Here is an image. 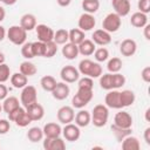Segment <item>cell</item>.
Wrapping results in <instances>:
<instances>
[{
    "instance_id": "15",
    "label": "cell",
    "mask_w": 150,
    "mask_h": 150,
    "mask_svg": "<svg viewBox=\"0 0 150 150\" xmlns=\"http://www.w3.org/2000/svg\"><path fill=\"white\" fill-rule=\"evenodd\" d=\"M111 6L115 13L118 14L121 18L127 16L131 11L130 0H111Z\"/></svg>"
},
{
    "instance_id": "7",
    "label": "cell",
    "mask_w": 150,
    "mask_h": 150,
    "mask_svg": "<svg viewBox=\"0 0 150 150\" xmlns=\"http://www.w3.org/2000/svg\"><path fill=\"white\" fill-rule=\"evenodd\" d=\"M35 102H38L36 88L34 86H30V84L25 86L21 90V94H20V103L22 104L23 108H26V107H28Z\"/></svg>"
},
{
    "instance_id": "46",
    "label": "cell",
    "mask_w": 150,
    "mask_h": 150,
    "mask_svg": "<svg viewBox=\"0 0 150 150\" xmlns=\"http://www.w3.org/2000/svg\"><path fill=\"white\" fill-rule=\"evenodd\" d=\"M111 129H112V131H114V134L118 141H122L127 135H130V132H131V129H121L118 127H115L114 124L111 125Z\"/></svg>"
},
{
    "instance_id": "53",
    "label": "cell",
    "mask_w": 150,
    "mask_h": 150,
    "mask_svg": "<svg viewBox=\"0 0 150 150\" xmlns=\"http://www.w3.org/2000/svg\"><path fill=\"white\" fill-rule=\"evenodd\" d=\"M56 2H57V5L61 6V7H67V6L70 5L71 0H56Z\"/></svg>"
},
{
    "instance_id": "38",
    "label": "cell",
    "mask_w": 150,
    "mask_h": 150,
    "mask_svg": "<svg viewBox=\"0 0 150 150\" xmlns=\"http://www.w3.org/2000/svg\"><path fill=\"white\" fill-rule=\"evenodd\" d=\"M125 76L121 73H111V83L112 89H120L125 84Z\"/></svg>"
},
{
    "instance_id": "37",
    "label": "cell",
    "mask_w": 150,
    "mask_h": 150,
    "mask_svg": "<svg viewBox=\"0 0 150 150\" xmlns=\"http://www.w3.org/2000/svg\"><path fill=\"white\" fill-rule=\"evenodd\" d=\"M122 66H123V62L120 57H111L107 62V69L109 73H120V70L122 69Z\"/></svg>"
},
{
    "instance_id": "22",
    "label": "cell",
    "mask_w": 150,
    "mask_h": 150,
    "mask_svg": "<svg viewBox=\"0 0 150 150\" xmlns=\"http://www.w3.org/2000/svg\"><path fill=\"white\" fill-rule=\"evenodd\" d=\"M74 121H75V124L80 128H84L87 125L90 124V121H91V115L88 110H83L80 109L76 114H75V117H74Z\"/></svg>"
},
{
    "instance_id": "4",
    "label": "cell",
    "mask_w": 150,
    "mask_h": 150,
    "mask_svg": "<svg viewBox=\"0 0 150 150\" xmlns=\"http://www.w3.org/2000/svg\"><path fill=\"white\" fill-rule=\"evenodd\" d=\"M8 115V120L11 122H14L18 127H21V128H25L27 125H29L32 123V120L29 118V116L27 115L26 112V109L23 107H19L14 110H12L11 112L7 114Z\"/></svg>"
},
{
    "instance_id": "55",
    "label": "cell",
    "mask_w": 150,
    "mask_h": 150,
    "mask_svg": "<svg viewBox=\"0 0 150 150\" xmlns=\"http://www.w3.org/2000/svg\"><path fill=\"white\" fill-rule=\"evenodd\" d=\"M5 16H6V11H5L4 7L0 6V22L5 20Z\"/></svg>"
},
{
    "instance_id": "33",
    "label": "cell",
    "mask_w": 150,
    "mask_h": 150,
    "mask_svg": "<svg viewBox=\"0 0 150 150\" xmlns=\"http://www.w3.org/2000/svg\"><path fill=\"white\" fill-rule=\"evenodd\" d=\"M81 6L84 13L95 14L100 9V1L98 0H82Z\"/></svg>"
},
{
    "instance_id": "23",
    "label": "cell",
    "mask_w": 150,
    "mask_h": 150,
    "mask_svg": "<svg viewBox=\"0 0 150 150\" xmlns=\"http://www.w3.org/2000/svg\"><path fill=\"white\" fill-rule=\"evenodd\" d=\"M36 18L34 14L32 13H26L21 16L20 19V26L26 30V32H30L33 29H35L36 27Z\"/></svg>"
},
{
    "instance_id": "1",
    "label": "cell",
    "mask_w": 150,
    "mask_h": 150,
    "mask_svg": "<svg viewBox=\"0 0 150 150\" xmlns=\"http://www.w3.org/2000/svg\"><path fill=\"white\" fill-rule=\"evenodd\" d=\"M79 73L91 79H97L102 75V67L98 62H94L89 59H83L79 62Z\"/></svg>"
},
{
    "instance_id": "40",
    "label": "cell",
    "mask_w": 150,
    "mask_h": 150,
    "mask_svg": "<svg viewBox=\"0 0 150 150\" xmlns=\"http://www.w3.org/2000/svg\"><path fill=\"white\" fill-rule=\"evenodd\" d=\"M94 57L96 60V62H104L109 59V50L105 47H100L97 49H95L94 52Z\"/></svg>"
},
{
    "instance_id": "21",
    "label": "cell",
    "mask_w": 150,
    "mask_h": 150,
    "mask_svg": "<svg viewBox=\"0 0 150 150\" xmlns=\"http://www.w3.org/2000/svg\"><path fill=\"white\" fill-rule=\"evenodd\" d=\"M43 131V136L45 137H49V138H54V137H59L62 134V128L59 123L55 122H49L47 124H45V127L42 128Z\"/></svg>"
},
{
    "instance_id": "34",
    "label": "cell",
    "mask_w": 150,
    "mask_h": 150,
    "mask_svg": "<svg viewBox=\"0 0 150 150\" xmlns=\"http://www.w3.org/2000/svg\"><path fill=\"white\" fill-rule=\"evenodd\" d=\"M68 33H69V42H71L74 45H79L86 39L84 32L81 30L80 28H73V29L68 30Z\"/></svg>"
},
{
    "instance_id": "28",
    "label": "cell",
    "mask_w": 150,
    "mask_h": 150,
    "mask_svg": "<svg viewBox=\"0 0 150 150\" xmlns=\"http://www.w3.org/2000/svg\"><path fill=\"white\" fill-rule=\"evenodd\" d=\"M120 97H121V104H122V108H125V107H130L135 103V100H136V96H135V93L130 89H124L122 91H120Z\"/></svg>"
},
{
    "instance_id": "45",
    "label": "cell",
    "mask_w": 150,
    "mask_h": 150,
    "mask_svg": "<svg viewBox=\"0 0 150 150\" xmlns=\"http://www.w3.org/2000/svg\"><path fill=\"white\" fill-rule=\"evenodd\" d=\"M33 49H34V54L35 56H45V49H46V43L41 42V41H35L33 42Z\"/></svg>"
},
{
    "instance_id": "16",
    "label": "cell",
    "mask_w": 150,
    "mask_h": 150,
    "mask_svg": "<svg viewBox=\"0 0 150 150\" xmlns=\"http://www.w3.org/2000/svg\"><path fill=\"white\" fill-rule=\"evenodd\" d=\"M91 40L95 45H98L101 47H104L111 42V34L108 33L104 29H96L93 33Z\"/></svg>"
},
{
    "instance_id": "42",
    "label": "cell",
    "mask_w": 150,
    "mask_h": 150,
    "mask_svg": "<svg viewBox=\"0 0 150 150\" xmlns=\"http://www.w3.org/2000/svg\"><path fill=\"white\" fill-rule=\"evenodd\" d=\"M46 43V49H45V56L43 57H53L56 53H57V45L54 41H49V42H45Z\"/></svg>"
},
{
    "instance_id": "20",
    "label": "cell",
    "mask_w": 150,
    "mask_h": 150,
    "mask_svg": "<svg viewBox=\"0 0 150 150\" xmlns=\"http://www.w3.org/2000/svg\"><path fill=\"white\" fill-rule=\"evenodd\" d=\"M42 145H43V149H46V150H63V149H66V143L60 136L54 137V138L45 137Z\"/></svg>"
},
{
    "instance_id": "31",
    "label": "cell",
    "mask_w": 150,
    "mask_h": 150,
    "mask_svg": "<svg viewBox=\"0 0 150 150\" xmlns=\"http://www.w3.org/2000/svg\"><path fill=\"white\" fill-rule=\"evenodd\" d=\"M20 73L21 74H23V75H26L27 77H30V76H34L35 74H36V71H38V69H36V67H35V64L33 63V62H30L29 60H26V61H23V62H21L20 63Z\"/></svg>"
},
{
    "instance_id": "35",
    "label": "cell",
    "mask_w": 150,
    "mask_h": 150,
    "mask_svg": "<svg viewBox=\"0 0 150 150\" xmlns=\"http://www.w3.org/2000/svg\"><path fill=\"white\" fill-rule=\"evenodd\" d=\"M53 41L56 45H64V43L69 42V33H68V30L64 29V28H60L56 32H54Z\"/></svg>"
},
{
    "instance_id": "30",
    "label": "cell",
    "mask_w": 150,
    "mask_h": 150,
    "mask_svg": "<svg viewBox=\"0 0 150 150\" xmlns=\"http://www.w3.org/2000/svg\"><path fill=\"white\" fill-rule=\"evenodd\" d=\"M19 107H20V102H19V98L15 96H7L2 102V110L6 114L11 112L12 110H14Z\"/></svg>"
},
{
    "instance_id": "25",
    "label": "cell",
    "mask_w": 150,
    "mask_h": 150,
    "mask_svg": "<svg viewBox=\"0 0 150 150\" xmlns=\"http://www.w3.org/2000/svg\"><path fill=\"white\" fill-rule=\"evenodd\" d=\"M62 55L67 60H75L79 55V48L77 45H74L71 42H67L62 47Z\"/></svg>"
},
{
    "instance_id": "39",
    "label": "cell",
    "mask_w": 150,
    "mask_h": 150,
    "mask_svg": "<svg viewBox=\"0 0 150 150\" xmlns=\"http://www.w3.org/2000/svg\"><path fill=\"white\" fill-rule=\"evenodd\" d=\"M21 55L26 60H30V59L35 57L34 49H33V42H25L21 46Z\"/></svg>"
},
{
    "instance_id": "59",
    "label": "cell",
    "mask_w": 150,
    "mask_h": 150,
    "mask_svg": "<svg viewBox=\"0 0 150 150\" xmlns=\"http://www.w3.org/2000/svg\"><path fill=\"white\" fill-rule=\"evenodd\" d=\"M2 111V103H0V112Z\"/></svg>"
},
{
    "instance_id": "24",
    "label": "cell",
    "mask_w": 150,
    "mask_h": 150,
    "mask_svg": "<svg viewBox=\"0 0 150 150\" xmlns=\"http://www.w3.org/2000/svg\"><path fill=\"white\" fill-rule=\"evenodd\" d=\"M77 48H79V54H81L83 56L93 55L96 49L95 43L93 42V40H89V39H84L81 43L77 45Z\"/></svg>"
},
{
    "instance_id": "51",
    "label": "cell",
    "mask_w": 150,
    "mask_h": 150,
    "mask_svg": "<svg viewBox=\"0 0 150 150\" xmlns=\"http://www.w3.org/2000/svg\"><path fill=\"white\" fill-rule=\"evenodd\" d=\"M143 35L145 38V40H150V25L146 23L144 27H143Z\"/></svg>"
},
{
    "instance_id": "8",
    "label": "cell",
    "mask_w": 150,
    "mask_h": 150,
    "mask_svg": "<svg viewBox=\"0 0 150 150\" xmlns=\"http://www.w3.org/2000/svg\"><path fill=\"white\" fill-rule=\"evenodd\" d=\"M114 125L121 129H131L132 127V116L124 110L118 111L114 117Z\"/></svg>"
},
{
    "instance_id": "17",
    "label": "cell",
    "mask_w": 150,
    "mask_h": 150,
    "mask_svg": "<svg viewBox=\"0 0 150 150\" xmlns=\"http://www.w3.org/2000/svg\"><path fill=\"white\" fill-rule=\"evenodd\" d=\"M25 109H26L27 115H28L29 118L32 120V122L40 121V120H42L43 116H45V109H43V107H42L40 103H38V102H35V103H33V104L26 107Z\"/></svg>"
},
{
    "instance_id": "32",
    "label": "cell",
    "mask_w": 150,
    "mask_h": 150,
    "mask_svg": "<svg viewBox=\"0 0 150 150\" xmlns=\"http://www.w3.org/2000/svg\"><path fill=\"white\" fill-rule=\"evenodd\" d=\"M43 131L41 128L39 127H32L30 129H28L27 131V138L32 142V143H38L40 141H42L43 138Z\"/></svg>"
},
{
    "instance_id": "11",
    "label": "cell",
    "mask_w": 150,
    "mask_h": 150,
    "mask_svg": "<svg viewBox=\"0 0 150 150\" xmlns=\"http://www.w3.org/2000/svg\"><path fill=\"white\" fill-rule=\"evenodd\" d=\"M62 135H63V137H64L66 141L76 142L80 138V136H81L80 127H77L73 122L71 123H68V124H64V127L62 128Z\"/></svg>"
},
{
    "instance_id": "9",
    "label": "cell",
    "mask_w": 150,
    "mask_h": 150,
    "mask_svg": "<svg viewBox=\"0 0 150 150\" xmlns=\"http://www.w3.org/2000/svg\"><path fill=\"white\" fill-rule=\"evenodd\" d=\"M60 77L66 83H75L80 79V73L74 66H64L60 70Z\"/></svg>"
},
{
    "instance_id": "41",
    "label": "cell",
    "mask_w": 150,
    "mask_h": 150,
    "mask_svg": "<svg viewBox=\"0 0 150 150\" xmlns=\"http://www.w3.org/2000/svg\"><path fill=\"white\" fill-rule=\"evenodd\" d=\"M100 87L104 90H111L112 89V83H111V73L102 74L100 77Z\"/></svg>"
},
{
    "instance_id": "2",
    "label": "cell",
    "mask_w": 150,
    "mask_h": 150,
    "mask_svg": "<svg viewBox=\"0 0 150 150\" xmlns=\"http://www.w3.org/2000/svg\"><path fill=\"white\" fill-rule=\"evenodd\" d=\"M91 121L96 128H102L107 124L108 118H109V108L105 104H97L93 108L91 111Z\"/></svg>"
},
{
    "instance_id": "26",
    "label": "cell",
    "mask_w": 150,
    "mask_h": 150,
    "mask_svg": "<svg viewBox=\"0 0 150 150\" xmlns=\"http://www.w3.org/2000/svg\"><path fill=\"white\" fill-rule=\"evenodd\" d=\"M130 23L135 28H143L148 23V15L142 12H135L130 18Z\"/></svg>"
},
{
    "instance_id": "12",
    "label": "cell",
    "mask_w": 150,
    "mask_h": 150,
    "mask_svg": "<svg viewBox=\"0 0 150 150\" xmlns=\"http://www.w3.org/2000/svg\"><path fill=\"white\" fill-rule=\"evenodd\" d=\"M35 32H36L38 40L41 42H49V41H53L54 39V30L45 23L36 25Z\"/></svg>"
},
{
    "instance_id": "47",
    "label": "cell",
    "mask_w": 150,
    "mask_h": 150,
    "mask_svg": "<svg viewBox=\"0 0 150 150\" xmlns=\"http://www.w3.org/2000/svg\"><path fill=\"white\" fill-rule=\"evenodd\" d=\"M137 7H138L139 12L148 14L150 12V0H138Z\"/></svg>"
},
{
    "instance_id": "19",
    "label": "cell",
    "mask_w": 150,
    "mask_h": 150,
    "mask_svg": "<svg viewBox=\"0 0 150 150\" xmlns=\"http://www.w3.org/2000/svg\"><path fill=\"white\" fill-rule=\"evenodd\" d=\"M136 50H137V43L132 39H125L120 45V53L123 56L130 57L136 53Z\"/></svg>"
},
{
    "instance_id": "29",
    "label": "cell",
    "mask_w": 150,
    "mask_h": 150,
    "mask_svg": "<svg viewBox=\"0 0 150 150\" xmlns=\"http://www.w3.org/2000/svg\"><path fill=\"white\" fill-rule=\"evenodd\" d=\"M9 80H11L12 86H13L14 88H16V89H22V88H23L25 86H27V83H28V77H27L26 75L21 74L20 71L12 74L11 77H9Z\"/></svg>"
},
{
    "instance_id": "36",
    "label": "cell",
    "mask_w": 150,
    "mask_h": 150,
    "mask_svg": "<svg viewBox=\"0 0 150 150\" xmlns=\"http://www.w3.org/2000/svg\"><path fill=\"white\" fill-rule=\"evenodd\" d=\"M56 83L57 82H56L55 77L52 76V75H46V76L41 77V80H40V84H41V87L45 91H50L52 93V90L55 88Z\"/></svg>"
},
{
    "instance_id": "6",
    "label": "cell",
    "mask_w": 150,
    "mask_h": 150,
    "mask_svg": "<svg viewBox=\"0 0 150 150\" xmlns=\"http://www.w3.org/2000/svg\"><path fill=\"white\" fill-rule=\"evenodd\" d=\"M121 23H122V18L116 14L115 12L109 13L105 15V18L102 21V29L107 30L108 33H115L121 28Z\"/></svg>"
},
{
    "instance_id": "3",
    "label": "cell",
    "mask_w": 150,
    "mask_h": 150,
    "mask_svg": "<svg viewBox=\"0 0 150 150\" xmlns=\"http://www.w3.org/2000/svg\"><path fill=\"white\" fill-rule=\"evenodd\" d=\"M93 96H94L93 89L77 88L76 94L71 98V107L75 109H82L93 100Z\"/></svg>"
},
{
    "instance_id": "57",
    "label": "cell",
    "mask_w": 150,
    "mask_h": 150,
    "mask_svg": "<svg viewBox=\"0 0 150 150\" xmlns=\"http://www.w3.org/2000/svg\"><path fill=\"white\" fill-rule=\"evenodd\" d=\"M150 108H148L146 110H145V121L146 122H150Z\"/></svg>"
},
{
    "instance_id": "50",
    "label": "cell",
    "mask_w": 150,
    "mask_h": 150,
    "mask_svg": "<svg viewBox=\"0 0 150 150\" xmlns=\"http://www.w3.org/2000/svg\"><path fill=\"white\" fill-rule=\"evenodd\" d=\"M8 95V88L4 84V83H0V101H4Z\"/></svg>"
},
{
    "instance_id": "27",
    "label": "cell",
    "mask_w": 150,
    "mask_h": 150,
    "mask_svg": "<svg viewBox=\"0 0 150 150\" xmlns=\"http://www.w3.org/2000/svg\"><path fill=\"white\" fill-rule=\"evenodd\" d=\"M121 142H122L123 150H138L141 148L138 138L135 136H131V135H127Z\"/></svg>"
},
{
    "instance_id": "56",
    "label": "cell",
    "mask_w": 150,
    "mask_h": 150,
    "mask_svg": "<svg viewBox=\"0 0 150 150\" xmlns=\"http://www.w3.org/2000/svg\"><path fill=\"white\" fill-rule=\"evenodd\" d=\"M16 1H18V0H2V2H4L5 5H7V6H12V5H14Z\"/></svg>"
},
{
    "instance_id": "43",
    "label": "cell",
    "mask_w": 150,
    "mask_h": 150,
    "mask_svg": "<svg viewBox=\"0 0 150 150\" xmlns=\"http://www.w3.org/2000/svg\"><path fill=\"white\" fill-rule=\"evenodd\" d=\"M11 75L12 74H11L9 66L6 63H1L0 64V83H5L6 81H8Z\"/></svg>"
},
{
    "instance_id": "44",
    "label": "cell",
    "mask_w": 150,
    "mask_h": 150,
    "mask_svg": "<svg viewBox=\"0 0 150 150\" xmlns=\"http://www.w3.org/2000/svg\"><path fill=\"white\" fill-rule=\"evenodd\" d=\"M77 88H84V89H94V81L89 76H83L82 79L77 80Z\"/></svg>"
},
{
    "instance_id": "48",
    "label": "cell",
    "mask_w": 150,
    "mask_h": 150,
    "mask_svg": "<svg viewBox=\"0 0 150 150\" xmlns=\"http://www.w3.org/2000/svg\"><path fill=\"white\" fill-rule=\"evenodd\" d=\"M11 129V121L6 118L0 120V135H6Z\"/></svg>"
},
{
    "instance_id": "10",
    "label": "cell",
    "mask_w": 150,
    "mask_h": 150,
    "mask_svg": "<svg viewBox=\"0 0 150 150\" xmlns=\"http://www.w3.org/2000/svg\"><path fill=\"white\" fill-rule=\"evenodd\" d=\"M56 117L57 121L62 124H68L74 122V117H75V110L73 107L70 105H63L61 107L57 112H56Z\"/></svg>"
},
{
    "instance_id": "60",
    "label": "cell",
    "mask_w": 150,
    "mask_h": 150,
    "mask_svg": "<svg viewBox=\"0 0 150 150\" xmlns=\"http://www.w3.org/2000/svg\"><path fill=\"white\" fill-rule=\"evenodd\" d=\"M0 1H1V2H2V0H0Z\"/></svg>"
},
{
    "instance_id": "13",
    "label": "cell",
    "mask_w": 150,
    "mask_h": 150,
    "mask_svg": "<svg viewBox=\"0 0 150 150\" xmlns=\"http://www.w3.org/2000/svg\"><path fill=\"white\" fill-rule=\"evenodd\" d=\"M104 103L108 108L111 109H122L121 104V97H120V91L117 89H111L108 90L104 97Z\"/></svg>"
},
{
    "instance_id": "49",
    "label": "cell",
    "mask_w": 150,
    "mask_h": 150,
    "mask_svg": "<svg viewBox=\"0 0 150 150\" xmlns=\"http://www.w3.org/2000/svg\"><path fill=\"white\" fill-rule=\"evenodd\" d=\"M141 77H142V80H143L145 83H149V82H150V67H149V66H146V67H144V68L142 69V71H141Z\"/></svg>"
},
{
    "instance_id": "58",
    "label": "cell",
    "mask_w": 150,
    "mask_h": 150,
    "mask_svg": "<svg viewBox=\"0 0 150 150\" xmlns=\"http://www.w3.org/2000/svg\"><path fill=\"white\" fill-rule=\"evenodd\" d=\"M5 59H6V57H5L4 53L0 52V64H1V63H5Z\"/></svg>"
},
{
    "instance_id": "54",
    "label": "cell",
    "mask_w": 150,
    "mask_h": 150,
    "mask_svg": "<svg viewBox=\"0 0 150 150\" xmlns=\"http://www.w3.org/2000/svg\"><path fill=\"white\" fill-rule=\"evenodd\" d=\"M6 35H7V30L5 29V27H2L0 25V41H2L6 38Z\"/></svg>"
},
{
    "instance_id": "52",
    "label": "cell",
    "mask_w": 150,
    "mask_h": 150,
    "mask_svg": "<svg viewBox=\"0 0 150 150\" xmlns=\"http://www.w3.org/2000/svg\"><path fill=\"white\" fill-rule=\"evenodd\" d=\"M143 137H144V141L148 145H150V127L145 128L144 130V134H143Z\"/></svg>"
},
{
    "instance_id": "5",
    "label": "cell",
    "mask_w": 150,
    "mask_h": 150,
    "mask_svg": "<svg viewBox=\"0 0 150 150\" xmlns=\"http://www.w3.org/2000/svg\"><path fill=\"white\" fill-rule=\"evenodd\" d=\"M7 39L15 46H22L27 40V32L19 25L11 26L7 30Z\"/></svg>"
},
{
    "instance_id": "18",
    "label": "cell",
    "mask_w": 150,
    "mask_h": 150,
    "mask_svg": "<svg viewBox=\"0 0 150 150\" xmlns=\"http://www.w3.org/2000/svg\"><path fill=\"white\" fill-rule=\"evenodd\" d=\"M70 94V88L66 82H57L55 88L52 90V95L55 100L57 101H63L66 100Z\"/></svg>"
},
{
    "instance_id": "14",
    "label": "cell",
    "mask_w": 150,
    "mask_h": 150,
    "mask_svg": "<svg viewBox=\"0 0 150 150\" xmlns=\"http://www.w3.org/2000/svg\"><path fill=\"white\" fill-rule=\"evenodd\" d=\"M96 25V20L94 18V14H89V13H83L80 15L79 21H77V28H80L83 32H88L91 30Z\"/></svg>"
}]
</instances>
